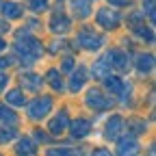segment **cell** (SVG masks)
I'll list each match as a JSON object with an SVG mask.
<instances>
[{
	"label": "cell",
	"instance_id": "7402d4cb",
	"mask_svg": "<svg viewBox=\"0 0 156 156\" xmlns=\"http://www.w3.org/2000/svg\"><path fill=\"white\" fill-rule=\"evenodd\" d=\"M7 102H11V104H15V106H24V104H26V98L22 95V91H20V89H11V91L7 93Z\"/></svg>",
	"mask_w": 156,
	"mask_h": 156
},
{
	"label": "cell",
	"instance_id": "ffe728a7",
	"mask_svg": "<svg viewBox=\"0 0 156 156\" xmlns=\"http://www.w3.org/2000/svg\"><path fill=\"white\" fill-rule=\"evenodd\" d=\"M46 78H48V83H50V87H52L54 91H61V89H63V80H61L58 69H50V72L46 74Z\"/></svg>",
	"mask_w": 156,
	"mask_h": 156
},
{
	"label": "cell",
	"instance_id": "cb8c5ba5",
	"mask_svg": "<svg viewBox=\"0 0 156 156\" xmlns=\"http://www.w3.org/2000/svg\"><path fill=\"white\" fill-rule=\"evenodd\" d=\"M132 28H134V33H136V35H139V37H143V39H147V41H150V44L154 41V33H152V28H145V24H134Z\"/></svg>",
	"mask_w": 156,
	"mask_h": 156
},
{
	"label": "cell",
	"instance_id": "4316f807",
	"mask_svg": "<svg viewBox=\"0 0 156 156\" xmlns=\"http://www.w3.org/2000/svg\"><path fill=\"white\" fill-rule=\"evenodd\" d=\"M143 9L150 15V22H154V0H143Z\"/></svg>",
	"mask_w": 156,
	"mask_h": 156
},
{
	"label": "cell",
	"instance_id": "e575fe53",
	"mask_svg": "<svg viewBox=\"0 0 156 156\" xmlns=\"http://www.w3.org/2000/svg\"><path fill=\"white\" fill-rule=\"evenodd\" d=\"M5 46H7V44H5V39L0 37V50H5Z\"/></svg>",
	"mask_w": 156,
	"mask_h": 156
},
{
	"label": "cell",
	"instance_id": "44dd1931",
	"mask_svg": "<svg viewBox=\"0 0 156 156\" xmlns=\"http://www.w3.org/2000/svg\"><path fill=\"white\" fill-rule=\"evenodd\" d=\"M15 152H17V154H35V152H37V145H35L30 139H20Z\"/></svg>",
	"mask_w": 156,
	"mask_h": 156
},
{
	"label": "cell",
	"instance_id": "3957f363",
	"mask_svg": "<svg viewBox=\"0 0 156 156\" xmlns=\"http://www.w3.org/2000/svg\"><path fill=\"white\" fill-rule=\"evenodd\" d=\"M85 102L93 111H108L113 106V100H111L108 95H104L100 89H89L87 95H85Z\"/></svg>",
	"mask_w": 156,
	"mask_h": 156
},
{
	"label": "cell",
	"instance_id": "4fadbf2b",
	"mask_svg": "<svg viewBox=\"0 0 156 156\" xmlns=\"http://www.w3.org/2000/svg\"><path fill=\"white\" fill-rule=\"evenodd\" d=\"M104 85H106V89H108L113 95H122L124 89H126V83L122 80V78H119V76H111V74L104 76Z\"/></svg>",
	"mask_w": 156,
	"mask_h": 156
},
{
	"label": "cell",
	"instance_id": "d6a6232c",
	"mask_svg": "<svg viewBox=\"0 0 156 156\" xmlns=\"http://www.w3.org/2000/svg\"><path fill=\"white\" fill-rule=\"evenodd\" d=\"M63 44H65V41H54V44L50 46V52H58V50L63 48Z\"/></svg>",
	"mask_w": 156,
	"mask_h": 156
},
{
	"label": "cell",
	"instance_id": "7a4b0ae2",
	"mask_svg": "<svg viewBox=\"0 0 156 156\" xmlns=\"http://www.w3.org/2000/svg\"><path fill=\"white\" fill-rule=\"evenodd\" d=\"M52 111V98L50 95H39L28 104V117L30 119H44Z\"/></svg>",
	"mask_w": 156,
	"mask_h": 156
},
{
	"label": "cell",
	"instance_id": "484cf974",
	"mask_svg": "<svg viewBox=\"0 0 156 156\" xmlns=\"http://www.w3.org/2000/svg\"><path fill=\"white\" fill-rule=\"evenodd\" d=\"M30 9H33L35 13L46 11V9H48V0H30Z\"/></svg>",
	"mask_w": 156,
	"mask_h": 156
},
{
	"label": "cell",
	"instance_id": "d4e9b609",
	"mask_svg": "<svg viewBox=\"0 0 156 156\" xmlns=\"http://www.w3.org/2000/svg\"><path fill=\"white\" fill-rule=\"evenodd\" d=\"M15 136V128H0V143H7Z\"/></svg>",
	"mask_w": 156,
	"mask_h": 156
},
{
	"label": "cell",
	"instance_id": "9c48e42d",
	"mask_svg": "<svg viewBox=\"0 0 156 156\" xmlns=\"http://www.w3.org/2000/svg\"><path fill=\"white\" fill-rule=\"evenodd\" d=\"M111 67H113V65H111V52H106L104 56H100V58L93 63V69H91V72H93L95 78H104L106 74H111Z\"/></svg>",
	"mask_w": 156,
	"mask_h": 156
},
{
	"label": "cell",
	"instance_id": "ba28073f",
	"mask_svg": "<svg viewBox=\"0 0 156 156\" xmlns=\"http://www.w3.org/2000/svg\"><path fill=\"white\" fill-rule=\"evenodd\" d=\"M67 130L72 132V136L74 139H85V136L91 132V122L89 119H76V122H72L69 126H67Z\"/></svg>",
	"mask_w": 156,
	"mask_h": 156
},
{
	"label": "cell",
	"instance_id": "6da1fadb",
	"mask_svg": "<svg viewBox=\"0 0 156 156\" xmlns=\"http://www.w3.org/2000/svg\"><path fill=\"white\" fill-rule=\"evenodd\" d=\"M15 52L20 54L24 65H33V63H37V58L41 56L44 46H41L39 39L30 37L26 30H20L17 33V41H15Z\"/></svg>",
	"mask_w": 156,
	"mask_h": 156
},
{
	"label": "cell",
	"instance_id": "836d02e7",
	"mask_svg": "<svg viewBox=\"0 0 156 156\" xmlns=\"http://www.w3.org/2000/svg\"><path fill=\"white\" fill-rule=\"evenodd\" d=\"M9 30V24L7 22H0V33H7Z\"/></svg>",
	"mask_w": 156,
	"mask_h": 156
},
{
	"label": "cell",
	"instance_id": "f546056e",
	"mask_svg": "<svg viewBox=\"0 0 156 156\" xmlns=\"http://www.w3.org/2000/svg\"><path fill=\"white\" fill-rule=\"evenodd\" d=\"M48 154H76V150H65V147H58V150H48Z\"/></svg>",
	"mask_w": 156,
	"mask_h": 156
},
{
	"label": "cell",
	"instance_id": "603a6c76",
	"mask_svg": "<svg viewBox=\"0 0 156 156\" xmlns=\"http://www.w3.org/2000/svg\"><path fill=\"white\" fill-rule=\"evenodd\" d=\"M145 128H147V124H145L143 119H136V117L128 119V130H130L132 134H143V132H145Z\"/></svg>",
	"mask_w": 156,
	"mask_h": 156
},
{
	"label": "cell",
	"instance_id": "4dcf8cb0",
	"mask_svg": "<svg viewBox=\"0 0 156 156\" xmlns=\"http://www.w3.org/2000/svg\"><path fill=\"white\" fill-rule=\"evenodd\" d=\"M9 85V76L7 74H2V72H0V91H2L5 87Z\"/></svg>",
	"mask_w": 156,
	"mask_h": 156
},
{
	"label": "cell",
	"instance_id": "e0dca14e",
	"mask_svg": "<svg viewBox=\"0 0 156 156\" xmlns=\"http://www.w3.org/2000/svg\"><path fill=\"white\" fill-rule=\"evenodd\" d=\"M152 67H154V56L152 54H139L136 56V69H139L141 74L152 72Z\"/></svg>",
	"mask_w": 156,
	"mask_h": 156
},
{
	"label": "cell",
	"instance_id": "83f0119b",
	"mask_svg": "<svg viewBox=\"0 0 156 156\" xmlns=\"http://www.w3.org/2000/svg\"><path fill=\"white\" fill-rule=\"evenodd\" d=\"M63 69H65V72L74 69V58H72V56H65V58H63Z\"/></svg>",
	"mask_w": 156,
	"mask_h": 156
},
{
	"label": "cell",
	"instance_id": "d6986e66",
	"mask_svg": "<svg viewBox=\"0 0 156 156\" xmlns=\"http://www.w3.org/2000/svg\"><path fill=\"white\" fill-rule=\"evenodd\" d=\"M0 124H11V126L17 124V115L11 108H7L5 104H0Z\"/></svg>",
	"mask_w": 156,
	"mask_h": 156
},
{
	"label": "cell",
	"instance_id": "8fae6325",
	"mask_svg": "<svg viewBox=\"0 0 156 156\" xmlns=\"http://www.w3.org/2000/svg\"><path fill=\"white\" fill-rule=\"evenodd\" d=\"M69 26H72L69 17H65L61 11L54 13V17L50 20V30H52V33H58V35H61V33H67V30H69Z\"/></svg>",
	"mask_w": 156,
	"mask_h": 156
},
{
	"label": "cell",
	"instance_id": "ac0fdd59",
	"mask_svg": "<svg viewBox=\"0 0 156 156\" xmlns=\"http://www.w3.org/2000/svg\"><path fill=\"white\" fill-rule=\"evenodd\" d=\"M22 87L28 89V91H37L39 87H41V76H37V74H24L22 76Z\"/></svg>",
	"mask_w": 156,
	"mask_h": 156
},
{
	"label": "cell",
	"instance_id": "8992f818",
	"mask_svg": "<svg viewBox=\"0 0 156 156\" xmlns=\"http://www.w3.org/2000/svg\"><path fill=\"white\" fill-rule=\"evenodd\" d=\"M124 128H126L124 117H119V115H113L111 119L106 122V126H104V136H106L108 141H115V139H119V134L124 132Z\"/></svg>",
	"mask_w": 156,
	"mask_h": 156
},
{
	"label": "cell",
	"instance_id": "30bf717a",
	"mask_svg": "<svg viewBox=\"0 0 156 156\" xmlns=\"http://www.w3.org/2000/svg\"><path fill=\"white\" fill-rule=\"evenodd\" d=\"M139 141L134 139V134L130 136H124V139L117 141V154H134V152H139Z\"/></svg>",
	"mask_w": 156,
	"mask_h": 156
},
{
	"label": "cell",
	"instance_id": "5b68a950",
	"mask_svg": "<svg viewBox=\"0 0 156 156\" xmlns=\"http://www.w3.org/2000/svg\"><path fill=\"white\" fill-rule=\"evenodd\" d=\"M78 44H80L85 50H98L104 44V39H102V35L93 33L91 28H83L80 33H78Z\"/></svg>",
	"mask_w": 156,
	"mask_h": 156
},
{
	"label": "cell",
	"instance_id": "277c9868",
	"mask_svg": "<svg viewBox=\"0 0 156 156\" xmlns=\"http://www.w3.org/2000/svg\"><path fill=\"white\" fill-rule=\"evenodd\" d=\"M95 20H98V24H100L102 28L113 30V28L119 26V11H117V9H111V7H104V9L98 11Z\"/></svg>",
	"mask_w": 156,
	"mask_h": 156
},
{
	"label": "cell",
	"instance_id": "1f68e13d",
	"mask_svg": "<svg viewBox=\"0 0 156 156\" xmlns=\"http://www.w3.org/2000/svg\"><path fill=\"white\" fill-rule=\"evenodd\" d=\"M108 2L115 7H126V5H130V0H108Z\"/></svg>",
	"mask_w": 156,
	"mask_h": 156
},
{
	"label": "cell",
	"instance_id": "f1b7e54d",
	"mask_svg": "<svg viewBox=\"0 0 156 156\" xmlns=\"http://www.w3.org/2000/svg\"><path fill=\"white\" fill-rule=\"evenodd\" d=\"M11 63H13V58H9V56H0V69H7Z\"/></svg>",
	"mask_w": 156,
	"mask_h": 156
},
{
	"label": "cell",
	"instance_id": "52a82bcc",
	"mask_svg": "<svg viewBox=\"0 0 156 156\" xmlns=\"http://www.w3.org/2000/svg\"><path fill=\"white\" fill-rule=\"evenodd\" d=\"M67 126H69V115H67V111H61V113H58L54 119L50 122L48 130H50V134L58 136V134H63V132L67 130Z\"/></svg>",
	"mask_w": 156,
	"mask_h": 156
},
{
	"label": "cell",
	"instance_id": "5bb4252c",
	"mask_svg": "<svg viewBox=\"0 0 156 156\" xmlns=\"http://www.w3.org/2000/svg\"><path fill=\"white\" fill-rule=\"evenodd\" d=\"M87 83V69L85 67H76L72 72V80H69V89L76 93V91H80L83 85Z\"/></svg>",
	"mask_w": 156,
	"mask_h": 156
},
{
	"label": "cell",
	"instance_id": "7c38bea8",
	"mask_svg": "<svg viewBox=\"0 0 156 156\" xmlns=\"http://www.w3.org/2000/svg\"><path fill=\"white\" fill-rule=\"evenodd\" d=\"M111 65L119 72H126V69H130V58L122 50H111Z\"/></svg>",
	"mask_w": 156,
	"mask_h": 156
},
{
	"label": "cell",
	"instance_id": "9a60e30c",
	"mask_svg": "<svg viewBox=\"0 0 156 156\" xmlns=\"http://www.w3.org/2000/svg\"><path fill=\"white\" fill-rule=\"evenodd\" d=\"M69 7H72V13L76 17H89L91 15V2L89 0H72Z\"/></svg>",
	"mask_w": 156,
	"mask_h": 156
},
{
	"label": "cell",
	"instance_id": "2e32d148",
	"mask_svg": "<svg viewBox=\"0 0 156 156\" xmlns=\"http://www.w3.org/2000/svg\"><path fill=\"white\" fill-rule=\"evenodd\" d=\"M0 11H2V15L7 20H17V17H22L24 9L20 7L17 2H0Z\"/></svg>",
	"mask_w": 156,
	"mask_h": 156
}]
</instances>
